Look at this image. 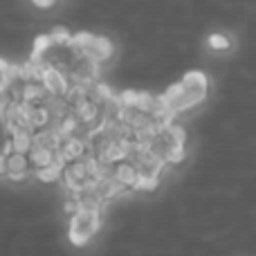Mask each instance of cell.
Returning a JSON list of instances; mask_svg holds the SVG:
<instances>
[{"mask_svg":"<svg viewBox=\"0 0 256 256\" xmlns=\"http://www.w3.org/2000/svg\"><path fill=\"white\" fill-rule=\"evenodd\" d=\"M209 92V79L202 70H189L178 84L168 86L166 92L158 94L160 102L164 104L168 112L173 117H178L180 112L191 110L194 106H198L200 102H204Z\"/></svg>","mask_w":256,"mask_h":256,"instance_id":"obj_1","label":"cell"},{"mask_svg":"<svg viewBox=\"0 0 256 256\" xmlns=\"http://www.w3.org/2000/svg\"><path fill=\"white\" fill-rule=\"evenodd\" d=\"M72 48L81 54V56L90 58L94 63H106L108 58H112L115 54V45H112L110 38L102 34H90V32H79V34H72L70 38Z\"/></svg>","mask_w":256,"mask_h":256,"instance_id":"obj_2","label":"cell"},{"mask_svg":"<svg viewBox=\"0 0 256 256\" xmlns=\"http://www.w3.org/2000/svg\"><path fill=\"white\" fill-rule=\"evenodd\" d=\"M102 227V212L97 209H74L70 214V240L86 245Z\"/></svg>","mask_w":256,"mask_h":256,"instance_id":"obj_3","label":"cell"},{"mask_svg":"<svg viewBox=\"0 0 256 256\" xmlns=\"http://www.w3.org/2000/svg\"><path fill=\"white\" fill-rule=\"evenodd\" d=\"M38 84L43 86L45 92H48L50 97H63V94H66V90H68V86H70V79L66 76V72L56 70V68H52V66L40 63Z\"/></svg>","mask_w":256,"mask_h":256,"instance_id":"obj_4","label":"cell"},{"mask_svg":"<svg viewBox=\"0 0 256 256\" xmlns=\"http://www.w3.org/2000/svg\"><path fill=\"white\" fill-rule=\"evenodd\" d=\"M32 173V164L27 160V153H7L4 155V178L9 180H25Z\"/></svg>","mask_w":256,"mask_h":256,"instance_id":"obj_5","label":"cell"},{"mask_svg":"<svg viewBox=\"0 0 256 256\" xmlns=\"http://www.w3.org/2000/svg\"><path fill=\"white\" fill-rule=\"evenodd\" d=\"M110 176L115 178V180L120 182L126 191L135 189V184H137V168H135V164H132L128 158L122 160V162H117V164H112Z\"/></svg>","mask_w":256,"mask_h":256,"instance_id":"obj_6","label":"cell"},{"mask_svg":"<svg viewBox=\"0 0 256 256\" xmlns=\"http://www.w3.org/2000/svg\"><path fill=\"white\" fill-rule=\"evenodd\" d=\"M9 148L12 153H27L34 144V132L30 130H9Z\"/></svg>","mask_w":256,"mask_h":256,"instance_id":"obj_7","label":"cell"},{"mask_svg":"<svg viewBox=\"0 0 256 256\" xmlns=\"http://www.w3.org/2000/svg\"><path fill=\"white\" fill-rule=\"evenodd\" d=\"M36 176H38L40 182H54L61 178V164H52V166H45L40 168V171H34Z\"/></svg>","mask_w":256,"mask_h":256,"instance_id":"obj_8","label":"cell"},{"mask_svg":"<svg viewBox=\"0 0 256 256\" xmlns=\"http://www.w3.org/2000/svg\"><path fill=\"white\" fill-rule=\"evenodd\" d=\"M209 48L214 52H220V50H230V38L225 34H212L209 36Z\"/></svg>","mask_w":256,"mask_h":256,"instance_id":"obj_9","label":"cell"},{"mask_svg":"<svg viewBox=\"0 0 256 256\" xmlns=\"http://www.w3.org/2000/svg\"><path fill=\"white\" fill-rule=\"evenodd\" d=\"M32 2H34L36 7H40V9H50V7H54L56 0H32Z\"/></svg>","mask_w":256,"mask_h":256,"instance_id":"obj_10","label":"cell"},{"mask_svg":"<svg viewBox=\"0 0 256 256\" xmlns=\"http://www.w3.org/2000/svg\"><path fill=\"white\" fill-rule=\"evenodd\" d=\"M7 66L9 63L0 58V90H2V86H4V70H7Z\"/></svg>","mask_w":256,"mask_h":256,"instance_id":"obj_11","label":"cell"},{"mask_svg":"<svg viewBox=\"0 0 256 256\" xmlns=\"http://www.w3.org/2000/svg\"><path fill=\"white\" fill-rule=\"evenodd\" d=\"M0 176H4V155L0 153Z\"/></svg>","mask_w":256,"mask_h":256,"instance_id":"obj_12","label":"cell"}]
</instances>
